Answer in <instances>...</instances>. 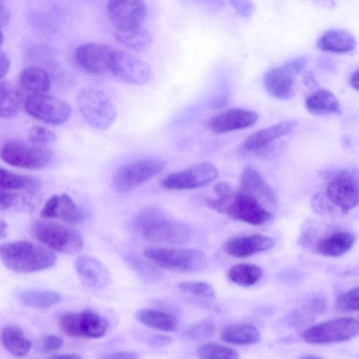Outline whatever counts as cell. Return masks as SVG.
Listing matches in <instances>:
<instances>
[{
  "label": "cell",
  "mask_w": 359,
  "mask_h": 359,
  "mask_svg": "<svg viewBox=\"0 0 359 359\" xmlns=\"http://www.w3.org/2000/svg\"><path fill=\"white\" fill-rule=\"evenodd\" d=\"M305 57H297L287 63L288 67L296 74H299L306 66Z\"/></svg>",
  "instance_id": "cell-48"
},
{
  "label": "cell",
  "mask_w": 359,
  "mask_h": 359,
  "mask_svg": "<svg viewBox=\"0 0 359 359\" xmlns=\"http://www.w3.org/2000/svg\"><path fill=\"white\" fill-rule=\"evenodd\" d=\"M31 229L36 239L55 251L75 255L83 248L82 235L72 226L48 220H37L32 224Z\"/></svg>",
  "instance_id": "cell-4"
},
{
  "label": "cell",
  "mask_w": 359,
  "mask_h": 359,
  "mask_svg": "<svg viewBox=\"0 0 359 359\" xmlns=\"http://www.w3.org/2000/svg\"><path fill=\"white\" fill-rule=\"evenodd\" d=\"M302 358H320V356L316 355H305L301 357Z\"/></svg>",
  "instance_id": "cell-55"
},
{
  "label": "cell",
  "mask_w": 359,
  "mask_h": 359,
  "mask_svg": "<svg viewBox=\"0 0 359 359\" xmlns=\"http://www.w3.org/2000/svg\"><path fill=\"white\" fill-rule=\"evenodd\" d=\"M355 242L354 234L338 231L322 239L316 244L317 252L324 257H337L346 253Z\"/></svg>",
  "instance_id": "cell-24"
},
{
  "label": "cell",
  "mask_w": 359,
  "mask_h": 359,
  "mask_svg": "<svg viewBox=\"0 0 359 359\" xmlns=\"http://www.w3.org/2000/svg\"><path fill=\"white\" fill-rule=\"evenodd\" d=\"M126 260L131 269L143 280L154 282L161 279V273L141 257L132 255L128 256Z\"/></svg>",
  "instance_id": "cell-37"
},
{
  "label": "cell",
  "mask_w": 359,
  "mask_h": 359,
  "mask_svg": "<svg viewBox=\"0 0 359 359\" xmlns=\"http://www.w3.org/2000/svg\"><path fill=\"white\" fill-rule=\"evenodd\" d=\"M172 339L169 337V336L158 334L154 335L151 339L150 343L154 346L161 347L167 346L168 344L171 342Z\"/></svg>",
  "instance_id": "cell-49"
},
{
  "label": "cell",
  "mask_w": 359,
  "mask_h": 359,
  "mask_svg": "<svg viewBox=\"0 0 359 359\" xmlns=\"http://www.w3.org/2000/svg\"><path fill=\"white\" fill-rule=\"evenodd\" d=\"M0 157L3 161L14 167L39 170L50 162L53 152L43 146L15 140L2 146Z\"/></svg>",
  "instance_id": "cell-7"
},
{
  "label": "cell",
  "mask_w": 359,
  "mask_h": 359,
  "mask_svg": "<svg viewBox=\"0 0 359 359\" xmlns=\"http://www.w3.org/2000/svg\"><path fill=\"white\" fill-rule=\"evenodd\" d=\"M0 258L5 266L18 273H32L53 266L57 259L53 252L36 243L16 241L0 245Z\"/></svg>",
  "instance_id": "cell-2"
},
{
  "label": "cell",
  "mask_w": 359,
  "mask_h": 359,
  "mask_svg": "<svg viewBox=\"0 0 359 359\" xmlns=\"http://www.w3.org/2000/svg\"><path fill=\"white\" fill-rule=\"evenodd\" d=\"M114 34L119 43L135 51L144 50L152 43L151 34L144 26L123 30L114 29Z\"/></svg>",
  "instance_id": "cell-31"
},
{
  "label": "cell",
  "mask_w": 359,
  "mask_h": 359,
  "mask_svg": "<svg viewBox=\"0 0 359 359\" xmlns=\"http://www.w3.org/2000/svg\"><path fill=\"white\" fill-rule=\"evenodd\" d=\"M224 215L253 226L264 225L273 217L257 198L242 189L234 191Z\"/></svg>",
  "instance_id": "cell-12"
},
{
  "label": "cell",
  "mask_w": 359,
  "mask_h": 359,
  "mask_svg": "<svg viewBox=\"0 0 359 359\" xmlns=\"http://www.w3.org/2000/svg\"><path fill=\"white\" fill-rule=\"evenodd\" d=\"M325 194L337 210L348 213L358 203V173L356 170H343L329 182Z\"/></svg>",
  "instance_id": "cell-10"
},
{
  "label": "cell",
  "mask_w": 359,
  "mask_h": 359,
  "mask_svg": "<svg viewBox=\"0 0 359 359\" xmlns=\"http://www.w3.org/2000/svg\"><path fill=\"white\" fill-rule=\"evenodd\" d=\"M262 276V269L252 264H239L232 266L228 272L229 280L241 286L256 284Z\"/></svg>",
  "instance_id": "cell-35"
},
{
  "label": "cell",
  "mask_w": 359,
  "mask_h": 359,
  "mask_svg": "<svg viewBox=\"0 0 359 359\" xmlns=\"http://www.w3.org/2000/svg\"><path fill=\"white\" fill-rule=\"evenodd\" d=\"M21 106L20 91L9 82L0 81V118L15 117L19 113Z\"/></svg>",
  "instance_id": "cell-32"
},
{
  "label": "cell",
  "mask_w": 359,
  "mask_h": 359,
  "mask_svg": "<svg viewBox=\"0 0 359 359\" xmlns=\"http://www.w3.org/2000/svg\"><path fill=\"white\" fill-rule=\"evenodd\" d=\"M109 72L123 82L135 86L147 83L152 76L149 65L128 52L115 49Z\"/></svg>",
  "instance_id": "cell-13"
},
{
  "label": "cell",
  "mask_w": 359,
  "mask_h": 359,
  "mask_svg": "<svg viewBox=\"0 0 359 359\" xmlns=\"http://www.w3.org/2000/svg\"><path fill=\"white\" fill-rule=\"evenodd\" d=\"M19 85L27 95L47 93L50 88V79L43 69L29 67L20 73Z\"/></svg>",
  "instance_id": "cell-25"
},
{
  "label": "cell",
  "mask_w": 359,
  "mask_h": 359,
  "mask_svg": "<svg viewBox=\"0 0 359 359\" xmlns=\"http://www.w3.org/2000/svg\"><path fill=\"white\" fill-rule=\"evenodd\" d=\"M139 355L133 351H116L103 355L102 358L106 359H137Z\"/></svg>",
  "instance_id": "cell-46"
},
{
  "label": "cell",
  "mask_w": 359,
  "mask_h": 359,
  "mask_svg": "<svg viewBox=\"0 0 359 359\" xmlns=\"http://www.w3.org/2000/svg\"><path fill=\"white\" fill-rule=\"evenodd\" d=\"M74 265L85 285L93 289H103L109 284L110 274L107 268L96 258L87 255H80Z\"/></svg>",
  "instance_id": "cell-18"
},
{
  "label": "cell",
  "mask_w": 359,
  "mask_h": 359,
  "mask_svg": "<svg viewBox=\"0 0 359 359\" xmlns=\"http://www.w3.org/2000/svg\"><path fill=\"white\" fill-rule=\"evenodd\" d=\"M317 46L323 51L332 53H347L356 46L355 38L343 29H330L324 32L317 41Z\"/></svg>",
  "instance_id": "cell-23"
},
{
  "label": "cell",
  "mask_w": 359,
  "mask_h": 359,
  "mask_svg": "<svg viewBox=\"0 0 359 359\" xmlns=\"http://www.w3.org/2000/svg\"><path fill=\"white\" fill-rule=\"evenodd\" d=\"M177 287L185 293L205 299H213L215 292L213 287L203 281H182L178 283Z\"/></svg>",
  "instance_id": "cell-38"
},
{
  "label": "cell",
  "mask_w": 359,
  "mask_h": 359,
  "mask_svg": "<svg viewBox=\"0 0 359 359\" xmlns=\"http://www.w3.org/2000/svg\"><path fill=\"white\" fill-rule=\"evenodd\" d=\"M241 189L271 204L277 203L273 189L265 181L261 173L252 166L245 168L240 176Z\"/></svg>",
  "instance_id": "cell-22"
},
{
  "label": "cell",
  "mask_w": 359,
  "mask_h": 359,
  "mask_svg": "<svg viewBox=\"0 0 359 359\" xmlns=\"http://www.w3.org/2000/svg\"><path fill=\"white\" fill-rule=\"evenodd\" d=\"M197 355L204 359H236L239 358L238 352L229 347L217 344H205L201 346Z\"/></svg>",
  "instance_id": "cell-36"
},
{
  "label": "cell",
  "mask_w": 359,
  "mask_h": 359,
  "mask_svg": "<svg viewBox=\"0 0 359 359\" xmlns=\"http://www.w3.org/2000/svg\"><path fill=\"white\" fill-rule=\"evenodd\" d=\"M144 255L155 265L180 273H195L203 270L208 260L201 250L193 248H147Z\"/></svg>",
  "instance_id": "cell-3"
},
{
  "label": "cell",
  "mask_w": 359,
  "mask_h": 359,
  "mask_svg": "<svg viewBox=\"0 0 359 359\" xmlns=\"http://www.w3.org/2000/svg\"><path fill=\"white\" fill-rule=\"evenodd\" d=\"M23 106L31 116L54 125L66 122L72 113V108L67 102L48 93L27 95Z\"/></svg>",
  "instance_id": "cell-11"
},
{
  "label": "cell",
  "mask_w": 359,
  "mask_h": 359,
  "mask_svg": "<svg viewBox=\"0 0 359 359\" xmlns=\"http://www.w3.org/2000/svg\"><path fill=\"white\" fill-rule=\"evenodd\" d=\"M214 330V326L209 321H203L191 326L187 330L189 337L194 339H200L208 337Z\"/></svg>",
  "instance_id": "cell-42"
},
{
  "label": "cell",
  "mask_w": 359,
  "mask_h": 359,
  "mask_svg": "<svg viewBox=\"0 0 359 359\" xmlns=\"http://www.w3.org/2000/svg\"><path fill=\"white\" fill-rule=\"evenodd\" d=\"M52 358H67V359H79L82 357L81 355H79L77 354L74 353H68V354H62V355H57L52 356Z\"/></svg>",
  "instance_id": "cell-54"
},
{
  "label": "cell",
  "mask_w": 359,
  "mask_h": 359,
  "mask_svg": "<svg viewBox=\"0 0 359 359\" xmlns=\"http://www.w3.org/2000/svg\"><path fill=\"white\" fill-rule=\"evenodd\" d=\"M297 125V121L287 120L262 128L247 137L243 142V147L248 151L266 148L274 141L290 133Z\"/></svg>",
  "instance_id": "cell-21"
},
{
  "label": "cell",
  "mask_w": 359,
  "mask_h": 359,
  "mask_svg": "<svg viewBox=\"0 0 359 359\" xmlns=\"http://www.w3.org/2000/svg\"><path fill=\"white\" fill-rule=\"evenodd\" d=\"M3 41H4V34L1 32V31L0 30V46L2 44Z\"/></svg>",
  "instance_id": "cell-56"
},
{
  "label": "cell",
  "mask_w": 359,
  "mask_h": 359,
  "mask_svg": "<svg viewBox=\"0 0 359 359\" xmlns=\"http://www.w3.org/2000/svg\"><path fill=\"white\" fill-rule=\"evenodd\" d=\"M18 194L0 189V210L9 209L17 204Z\"/></svg>",
  "instance_id": "cell-45"
},
{
  "label": "cell",
  "mask_w": 359,
  "mask_h": 359,
  "mask_svg": "<svg viewBox=\"0 0 359 359\" xmlns=\"http://www.w3.org/2000/svg\"><path fill=\"white\" fill-rule=\"evenodd\" d=\"M261 335L257 328L250 324H235L225 327L221 332L223 341L236 345L257 343Z\"/></svg>",
  "instance_id": "cell-29"
},
{
  "label": "cell",
  "mask_w": 359,
  "mask_h": 359,
  "mask_svg": "<svg viewBox=\"0 0 359 359\" xmlns=\"http://www.w3.org/2000/svg\"><path fill=\"white\" fill-rule=\"evenodd\" d=\"M58 325L67 335L90 339L104 337L109 327L104 316L90 309L63 313L58 319Z\"/></svg>",
  "instance_id": "cell-8"
},
{
  "label": "cell",
  "mask_w": 359,
  "mask_h": 359,
  "mask_svg": "<svg viewBox=\"0 0 359 359\" xmlns=\"http://www.w3.org/2000/svg\"><path fill=\"white\" fill-rule=\"evenodd\" d=\"M40 182L36 177L13 172L0 167V189L12 190H39Z\"/></svg>",
  "instance_id": "cell-34"
},
{
  "label": "cell",
  "mask_w": 359,
  "mask_h": 359,
  "mask_svg": "<svg viewBox=\"0 0 359 359\" xmlns=\"http://www.w3.org/2000/svg\"><path fill=\"white\" fill-rule=\"evenodd\" d=\"M51 218H57L68 224L79 223L83 213L72 198L67 194L53 196Z\"/></svg>",
  "instance_id": "cell-27"
},
{
  "label": "cell",
  "mask_w": 359,
  "mask_h": 359,
  "mask_svg": "<svg viewBox=\"0 0 359 359\" xmlns=\"http://www.w3.org/2000/svg\"><path fill=\"white\" fill-rule=\"evenodd\" d=\"M107 12L114 29L143 27L147 18L144 0H109Z\"/></svg>",
  "instance_id": "cell-14"
},
{
  "label": "cell",
  "mask_w": 359,
  "mask_h": 359,
  "mask_svg": "<svg viewBox=\"0 0 359 359\" xmlns=\"http://www.w3.org/2000/svg\"><path fill=\"white\" fill-rule=\"evenodd\" d=\"M358 69H356L353 72L350 77V84L356 90H358Z\"/></svg>",
  "instance_id": "cell-52"
},
{
  "label": "cell",
  "mask_w": 359,
  "mask_h": 359,
  "mask_svg": "<svg viewBox=\"0 0 359 359\" xmlns=\"http://www.w3.org/2000/svg\"><path fill=\"white\" fill-rule=\"evenodd\" d=\"M218 176L217 168L210 162H203L191 168L169 175L161 182L168 190H187L205 186Z\"/></svg>",
  "instance_id": "cell-15"
},
{
  "label": "cell",
  "mask_w": 359,
  "mask_h": 359,
  "mask_svg": "<svg viewBox=\"0 0 359 359\" xmlns=\"http://www.w3.org/2000/svg\"><path fill=\"white\" fill-rule=\"evenodd\" d=\"M10 19V13L6 6L0 1V27L5 26Z\"/></svg>",
  "instance_id": "cell-51"
},
{
  "label": "cell",
  "mask_w": 359,
  "mask_h": 359,
  "mask_svg": "<svg viewBox=\"0 0 359 359\" xmlns=\"http://www.w3.org/2000/svg\"><path fill=\"white\" fill-rule=\"evenodd\" d=\"M158 157H144L120 166L114 175L112 185L117 192H128L156 176L165 168Z\"/></svg>",
  "instance_id": "cell-6"
},
{
  "label": "cell",
  "mask_w": 359,
  "mask_h": 359,
  "mask_svg": "<svg viewBox=\"0 0 359 359\" xmlns=\"http://www.w3.org/2000/svg\"><path fill=\"white\" fill-rule=\"evenodd\" d=\"M62 344V338L53 334H48L40 339L39 349L42 353H50L58 350Z\"/></svg>",
  "instance_id": "cell-43"
},
{
  "label": "cell",
  "mask_w": 359,
  "mask_h": 359,
  "mask_svg": "<svg viewBox=\"0 0 359 359\" xmlns=\"http://www.w3.org/2000/svg\"><path fill=\"white\" fill-rule=\"evenodd\" d=\"M7 224L2 219H0V239H4L7 236Z\"/></svg>",
  "instance_id": "cell-53"
},
{
  "label": "cell",
  "mask_w": 359,
  "mask_h": 359,
  "mask_svg": "<svg viewBox=\"0 0 359 359\" xmlns=\"http://www.w3.org/2000/svg\"><path fill=\"white\" fill-rule=\"evenodd\" d=\"M10 60L8 55L0 50V79L3 78L8 72Z\"/></svg>",
  "instance_id": "cell-50"
},
{
  "label": "cell",
  "mask_w": 359,
  "mask_h": 359,
  "mask_svg": "<svg viewBox=\"0 0 359 359\" xmlns=\"http://www.w3.org/2000/svg\"><path fill=\"white\" fill-rule=\"evenodd\" d=\"M258 120L257 114L252 110L233 108L212 118L209 123L211 130L223 134L240 130L255 125Z\"/></svg>",
  "instance_id": "cell-17"
},
{
  "label": "cell",
  "mask_w": 359,
  "mask_h": 359,
  "mask_svg": "<svg viewBox=\"0 0 359 359\" xmlns=\"http://www.w3.org/2000/svg\"><path fill=\"white\" fill-rule=\"evenodd\" d=\"M28 139L32 144L46 147L55 141L56 135L46 127L33 126L29 130Z\"/></svg>",
  "instance_id": "cell-40"
},
{
  "label": "cell",
  "mask_w": 359,
  "mask_h": 359,
  "mask_svg": "<svg viewBox=\"0 0 359 359\" xmlns=\"http://www.w3.org/2000/svg\"><path fill=\"white\" fill-rule=\"evenodd\" d=\"M358 287L356 286L345 292L341 293L336 299L337 310L342 312H354L358 310Z\"/></svg>",
  "instance_id": "cell-39"
},
{
  "label": "cell",
  "mask_w": 359,
  "mask_h": 359,
  "mask_svg": "<svg viewBox=\"0 0 359 359\" xmlns=\"http://www.w3.org/2000/svg\"><path fill=\"white\" fill-rule=\"evenodd\" d=\"M17 298L22 304L36 309L49 308L57 304L62 300V296L57 292L37 289L19 291Z\"/></svg>",
  "instance_id": "cell-30"
},
{
  "label": "cell",
  "mask_w": 359,
  "mask_h": 359,
  "mask_svg": "<svg viewBox=\"0 0 359 359\" xmlns=\"http://www.w3.org/2000/svg\"><path fill=\"white\" fill-rule=\"evenodd\" d=\"M358 320L341 317L316 324L306 329L303 339L309 344H327L348 341L358 334Z\"/></svg>",
  "instance_id": "cell-9"
},
{
  "label": "cell",
  "mask_w": 359,
  "mask_h": 359,
  "mask_svg": "<svg viewBox=\"0 0 359 359\" xmlns=\"http://www.w3.org/2000/svg\"><path fill=\"white\" fill-rule=\"evenodd\" d=\"M311 205L316 212L320 214H332L337 210L325 193L316 194L311 200Z\"/></svg>",
  "instance_id": "cell-41"
},
{
  "label": "cell",
  "mask_w": 359,
  "mask_h": 359,
  "mask_svg": "<svg viewBox=\"0 0 359 359\" xmlns=\"http://www.w3.org/2000/svg\"><path fill=\"white\" fill-rule=\"evenodd\" d=\"M229 4L241 17L250 18L255 11V5L251 0H229Z\"/></svg>",
  "instance_id": "cell-44"
},
{
  "label": "cell",
  "mask_w": 359,
  "mask_h": 359,
  "mask_svg": "<svg viewBox=\"0 0 359 359\" xmlns=\"http://www.w3.org/2000/svg\"><path fill=\"white\" fill-rule=\"evenodd\" d=\"M273 246L274 241L271 238L256 233L229 239L225 243L224 250L230 256L243 258L267 251Z\"/></svg>",
  "instance_id": "cell-19"
},
{
  "label": "cell",
  "mask_w": 359,
  "mask_h": 359,
  "mask_svg": "<svg viewBox=\"0 0 359 359\" xmlns=\"http://www.w3.org/2000/svg\"><path fill=\"white\" fill-rule=\"evenodd\" d=\"M306 109L312 114H340L341 105L336 96L330 90L320 89L305 100Z\"/></svg>",
  "instance_id": "cell-26"
},
{
  "label": "cell",
  "mask_w": 359,
  "mask_h": 359,
  "mask_svg": "<svg viewBox=\"0 0 359 359\" xmlns=\"http://www.w3.org/2000/svg\"><path fill=\"white\" fill-rule=\"evenodd\" d=\"M202 6L208 10L217 11L224 6V0H196Z\"/></svg>",
  "instance_id": "cell-47"
},
{
  "label": "cell",
  "mask_w": 359,
  "mask_h": 359,
  "mask_svg": "<svg viewBox=\"0 0 359 359\" xmlns=\"http://www.w3.org/2000/svg\"><path fill=\"white\" fill-rule=\"evenodd\" d=\"M1 340L4 348L12 355L23 356L30 350L31 341L23 331L16 326H8L1 333Z\"/></svg>",
  "instance_id": "cell-33"
},
{
  "label": "cell",
  "mask_w": 359,
  "mask_h": 359,
  "mask_svg": "<svg viewBox=\"0 0 359 359\" xmlns=\"http://www.w3.org/2000/svg\"><path fill=\"white\" fill-rule=\"evenodd\" d=\"M295 75L287 64L272 68L264 76V88L273 98L287 100L294 91Z\"/></svg>",
  "instance_id": "cell-20"
},
{
  "label": "cell",
  "mask_w": 359,
  "mask_h": 359,
  "mask_svg": "<svg viewBox=\"0 0 359 359\" xmlns=\"http://www.w3.org/2000/svg\"><path fill=\"white\" fill-rule=\"evenodd\" d=\"M76 102L85 121L97 130L108 129L116 119V109L101 90L91 87L83 89L77 96Z\"/></svg>",
  "instance_id": "cell-5"
},
{
  "label": "cell",
  "mask_w": 359,
  "mask_h": 359,
  "mask_svg": "<svg viewBox=\"0 0 359 359\" xmlns=\"http://www.w3.org/2000/svg\"><path fill=\"white\" fill-rule=\"evenodd\" d=\"M136 319L153 329L173 332L177 327V318L172 314L157 309H144L137 311Z\"/></svg>",
  "instance_id": "cell-28"
},
{
  "label": "cell",
  "mask_w": 359,
  "mask_h": 359,
  "mask_svg": "<svg viewBox=\"0 0 359 359\" xmlns=\"http://www.w3.org/2000/svg\"><path fill=\"white\" fill-rule=\"evenodd\" d=\"M114 50L105 43L88 42L76 48L74 58L77 66L86 73L101 75L109 72Z\"/></svg>",
  "instance_id": "cell-16"
},
{
  "label": "cell",
  "mask_w": 359,
  "mask_h": 359,
  "mask_svg": "<svg viewBox=\"0 0 359 359\" xmlns=\"http://www.w3.org/2000/svg\"><path fill=\"white\" fill-rule=\"evenodd\" d=\"M134 225L146 240L163 244H182L191 236L189 227L171 218L163 210L148 206L139 211L134 217Z\"/></svg>",
  "instance_id": "cell-1"
}]
</instances>
